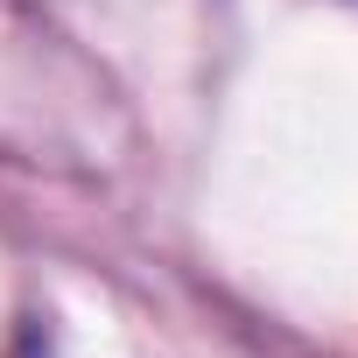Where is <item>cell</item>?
<instances>
[{
  "label": "cell",
  "mask_w": 358,
  "mask_h": 358,
  "mask_svg": "<svg viewBox=\"0 0 358 358\" xmlns=\"http://www.w3.org/2000/svg\"><path fill=\"white\" fill-rule=\"evenodd\" d=\"M8 358H43V344H36V330H22V337H15V351H8Z\"/></svg>",
  "instance_id": "cell-1"
}]
</instances>
